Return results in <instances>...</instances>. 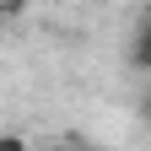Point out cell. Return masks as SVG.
Returning <instances> with one entry per match:
<instances>
[{
	"instance_id": "obj_1",
	"label": "cell",
	"mask_w": 151,
	"mask_h": 151,
	"mask_svg": "<svg viewBox=\"0 0 151 151\" xmlns=\"http://www.w3.org/2000/svg\"><path fill=\"white\" fill-rule=\"evenodd\" d=\"M129 65L151 76V11H146V22L135 27V38H129Z\"/></svg>"
},
{
	"instance_id": "obj_2",
	"label": "cell",
	"mask_w": 151,
	"mask_h": 151,
	"mask_svg": "<svg viewBox=\"0 0 151 151\" xmlns=\"http://www.w3.org/2000/svg\"><path fill=\"white\" fill-rule=\"evenodd\" d=\"M0 151H27V135L22 129H0Z\"/></svg>"
},
{
	"instance_id": "obj_3",
	"label": "cell",
	"mask_w": 151,
	"mask_h": 151,
	"mask_svg": "<svg viewBox=\"0 0 151 151\" xmlns=\"http://www.w3.org/2000/svg\"><path fill=\"white\" fill-rule=\"evenodd\" d=\"M49 151H97V146H86V140H60V146H49Z\"/></svg>"
},
{
	"instance_id": "obj_4",
	"label": "cell",
	"mask_w": 151,
	"mask_h": 151,
	"mask_svg": "<svg viewBox=\"0 0 151 151\" xmlns=\"http://www.w3.org/2000/svg\"><path fill=\"white\" fill-rule=\"evenodd\" d=\"M0 11H6V16H16V11H27V0H0Z\"/></svg>"
},
{
	"instance_id": "obj_5",
	"label": "cell",
	"mask_w": 151,
	"mask_h": 151,
	"mask_svg": "<svg viewBox=\"0 0 151 151\" xmlns=\"http://www.w3.org/2000/svg\"><path fill=\"white\" fill-rule=\"evenodd\" d=\"M146 119H151V97H146Z\"/></svg>"
},
{
	"instance_id": "obj_6",
	"label": "cell",
	"mask_w": 151,
	"mask_h": 151,
	"mask_svg": "<svg viewBox=\"0 0 151 151\" xmlns=\"http://www.w3.org/2000/svg\"><path fill=\"white\" fill-rule=\"evenodd\" d=\"M0 27H6V11H0Z\"/></svg>"
}]
</instances>
